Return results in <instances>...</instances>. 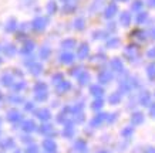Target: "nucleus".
Listing matches in <instances>:
<instances>
[{
    "label": "nucleus",
    "mask_w": 155,
    "mask_h": 153,
    "mask_svg": "<svg viewBox=\"0 0 155 153\" xmlns=\"http://www.w3.org/2000/svg\"><path fill=\"white\" fill-rule=\"evenodd\" d=\"M47 23H48L47 17L38 16V17H36V19L31 21V28H33L34 31H43L44 28L47 27Z\"/></svg>",
    "instance_id": "obj_1"
},
{
    "label": "nucleus",
    "mask_w": 155,
    "mask_h": 153,
    "mask_svg": "<svg viewBox=\"0 0 155 153\" xmlns=\"http://www.w3.org/2000/svg\"><path fill=\"white\" fill-rule=\"evenodd\" d=\"M124 54H125V57H127L130 61H135L137 58H138V56H140V50H138L135 46H128Z\"/></svg>",
    "instance_id": "obj_2"
},
{
    "label": "nucleus",
    "mask_w": 155,
    "mask_h": 153,
    "mask_svg": "<svg viewBox=\"0 0 155 153\" xmlns=\"http://www.w3.org/2000/svg\"><path fill=\"white\" fill-rule=\"evenodd\" d=\"M117 11H118L117 5L111 3V5L107 6V9H105V11H104V17H105V19H111V17H114V16L117 14Z\"/></svg>",
    "instance_id": "obj_3"
},
{
    "label": "nucleus",
    "mask_w": 155,
    "mask_h": 153,
    "mask_svg": "<svg viewBox=\"0 0 155 153\" xmlns=\"http://www.w3.org/2000/svg\"><path fill=\"white\" fill-rule=\"evenodd\" d=\"M90 54V48H88V44L87 43H83L80 46V48H78V53H77V56H78V58L80 60H84V58H87Z\"/></svg>",
    "instance_id": "obj_4"
},
{
    "label": "nucleus",
    "mask_w": 155,
    "mask_h": 153,
    "mask_svg": "<svg viewBox=\"0 0 155 153\" xmlns=\"http://www.w3.org/2000/svg\"><path fill=\"white\" fill-rule=\"evenodd\" d=\"M74 54L73 53H70V51H66V53H63L60 56V61L63 62V64H73L74 62Z\"/></svg>",
    "instance_id": "obj_5"
},
{
    "label": "nucleus",
    "mask_w": 155,
    "mask_h": 153,
    "mask_svg": "<svg viewBox=\"0 0 155 153\" xmlns=\"http://www.w3.org/2000/svg\"><path fill=\"white\" fill-rule=\"evenodd\" d=\"M111 79H113V74L110 71H101L98 74V82L101 84H108Z\"/></svg>",
    "instance_id": "obj_6"
},
{
    "label": "nucleus",
    "mask_w": 155,
    "mask_h": 153,
    "mask_svg": "<svg viewBox=\"0 0 155 153\" xmlns=\"http://www.w3.org/2000/svg\"><path fill=\"white\" fill-rule=\"evenodd\" d=\"M70 88H71L70 82H67V81H64V79H63L61 82H58V84L56 85V91H57L58 94H64V92H67V91H68Z\"/></svg>",
    "instance_id": "obj_7"
},
{
    "label": "nucleus",
    "mask_w": 155,
    "mask_h": 153,
    "mask_svg": "<svg viewBox=\"0 0 155 153\" xmlns=\"http://www.w3.org/2000/svg\"><path fill=\"white\" fill-rule=\"evenodd\" d=\"M43 146H44V149L47 150V153H53V152H56V143H54V140L51 139H46L44 142H43Z\"/></svg>",
    "instance_id": "obj_8"
},
{
    "label": "nucleus",
    "mask_w": 155,
    "mask_h": 153,
    "mask_svg": "<svg viewBox=\"0 0 155 153\" xmlns=\"http://www.w3.org/2000/svg\"><path fill=\"white\" fill-rule=\"evenodd\" d=\"M77 78H78V84L80 85H87L90 82V74L87 71H81L80 74L77 75Z\"/></svg>",
    "instance_id": "obj_9"
},
{
    "label": "nucleus",
    "mask_w": 155,
    "mask_h": 153,
    "mask_svg": "<svg viewBox=\"0 0 155 153\" xmlns=\"http://www.w3.org/2000/svg\"><path fill=\"white\" fill-rule=\"evenodd\" d=\"M28 68H30V72H31L33 75H38V74H41V72H43V65L38 64L37 61H34V62L30 65Z\"/></svg>",
    "instance_id": "obj_10"
},
{
    "label": "nucleus",
    "mask_w": 155,
    "mask_h": 153,
    "mask_svg": "<svg viewBox=\"0 0 155 153\" xmlns=\"http://www.w3.org/2000/svg\"><path fill=\"white\" fill-rule=\"evenodd\" d=\"M77 5H75V0H68L64 3V7H63V11L64 13H71V11H74Z\"/></svg>",
    "instance_id": "obj_11"
},
{
    "label": "nucleus",
    "mask_w": 155,
    "mask_h": 153,
    "mask_svg": "<svg viewBox=\"0 0 155 153\" xmlns=\"http://www.w3.org/2000/svg\"><path fill=\"white\" fill-rule=\"evenodd\" d=\"M2 84L5 87H12L14 84V79H13V74H5L2 77Z\"/></svg>",
    "instance_id": "obj_12"
},
{
    "label": "nucleus",
    "mask_w": 155,
    "mask_h": 153,
    "mask_svg": "<svg viewBox=\"0 0 155 153\" xmlns=\"http://www.w3.org/2000/svg\"><path fill=\"white\" fill-rule=\"evenodd\" d=\"M2 51H3L7 57H12L16 54V47H14L13 44H6V46L2 48Z\"/></svg>",
    "instance_id": "obj_13"
},
{
    "label": "nucleus",
    "mask_w": 155,
    "mask_h": 153,
    "mask_svg": "<svg viewBox=\"0 0 155 153\" xmlns=\"http://www.w3.org/2000/svg\"><path fill=\"white\" fill-rule=\"evenodd\" d=\"M34 50V43L30 41V40H27V41L23 44V48H21V53L23 54H30L31 51Z\"/></svg>",
    "instance_id": "obj_14"
},
{
    "label": "nucleus",
    "mask_w": 155,
    "mask_h": 153,
    "mask_svg": "<svg viewBox=\"0 0 155 153\" xmlns=\"http://www.w3.org/2000/svg\"><path fill=\"white\" fill-rule=\"evenodd\" d=\"M111 67H113V70L117 71V72H122V71H124V65H122L121 60H118V58L111 61Z\"/></svg>",
    "instance_id": "obj_15"
},
{
    "label": "nucleus",
    "mask_w": 155,
    "mask_h": 153,
    "mask_svg": "<svg viewBox=\"0 0 155 153\" xmlns=\"http://www.w3.org/2000/svg\"><path fill=\"white\" fill-rule=\"evenodd\" d=\"M61 47L67 51L71 50V48H74L75 47V40H73V38H67V40H64V41L61 43Z\"/></svg>",
    "instance_id": "obj_16"
},
{
    "label": "nucleus",
    "mask_w": 155,
    "mask_h": 153,
    "mask_svg": "<svg viewBox=\"0 0 155 153\" xmlns=\"http://www.w3.org/2000/svg\"><path fill=\"white\" fill-rule=\"evenodd\" d=\"M120 23H121L124 27L130 26V23H131V16H130V13H122L121 16H120Z\"/></svg>",
    "instance_id": "obj_17"
},
{
    "label": "nucleus",
    "mask_w": 155,
    "mask_h": 153,
    "mask_svg": "<svg viewBox=\"0 0 155 153\" xmlns=\"http://www.w3.org/2000/svg\"><path fill=\"white\" fill-rule=\"evenodd\" d=\"M7 119H9L10 122H17L21 119V115H20V112H17V111H10L9 113H7Z\"/></svg>",
    "instance_id": "obj_18"
},
{
    "label": "nucleus",
    "mask_w": 155,
    "mask_h": 153,
    "mask_svg": "<svg viewBox=\"0 0 155 153\" xmlns=\"http://www.w3.org/2000/svg\"><path fill=\"white\" fill-rule=\"evenodd\" d=\"M90 91H91V94L94 95V97L97 98H101L103 97V94H104V89L100 87V85H93L91 88H90Z\"/></svg>",
    "instance_id": "obj_19"
},
{
    "label": "nucleus",
    "mask_w": 155,
    "mask_h": 153,
    "mask_svg": "<svg viewBox=\"0 0 155 153\" xmlns=\"http://www.w3.org/2000/svg\"><path fill=\"white\" fill-rule=\"evenodd\" d=\"M36 116L40 118L41 121H47L48 118H50V112L47 109H38V111H36Z\"/></svg>",
    "instance_id": "obj_20"
},
{
    "label": "nucleus",
    "mask_w": 155,
    "mask_h": 153,
    "mask_svg": "<svg viewBox=\"0 0 155 153\" xmlns=\"http://www.w3.org/2000/svg\"><path fill=\"white\" fill-rule=\"evenodd\" d=\"M6 31L7 33H12V31H16V28H17V21L14 19H10L9 21H7V24H6Z\"/></svg>",
    "instance_id": "obj_21"
},
{
    "label": "nucleus",
    "mask_w": 155,
    "mask_h": 153,
    "mask_svg": "<svg viewBox=\"0 0 155 153\" xmlns=\"http://www.w3.org/2000/svg\"><path fill=\"white\" fill-rule=\"evenodd\" d=\"M38 130H40V133H43V135H54V130H53L51 125H41Z\"/></svg>",
    "instance_id": "obj_22"
},
{
    "label": "nucleus",
    "mask_w": 155,
    "mask_h": 153,
    "mask_svg": "<svg viewBox=\"0 0 155 153\" xmlns=\"http://www.w3.org/2000/svg\"><path fill=\"white\" fill-rule=\"evenodd\" d=\"M85 27V21L83 17H78V19H75L74 21V28L75 30H84Z\"/></svg>",
    "instance_id": "obj_23"
},
{
    "label": "nucleus",
    "mask_w": 155,
    "mask_h": 153,
    "mask_svg": "<svg viewBox=\"0 0 155 153\" xmlns=\"http://www.w3.org/2000/svg\"><path fill=\"white\" fill-rule=\"evenodd\" d=\"M21 128H23V130H26V132H31V130L36 129V123H34L33 121H27V122H24Z\"/></svg>",
    "instance_id": "obj_24"
},
{
    "label": "nucleus",
    "mask_w": 155,
    "mask_h": 153,
    "mask_svg": "<svg viewBox=\"0 0 155 153\" xmlns=\"http://www.w3.org/2000/svg\"><path fill=\"white\" fill-rule=\"evenodd\" d=\"M50 54H51L50 48H48V47H43L41 50H40V54H38V56H40L41 60H47L48 57H50Z\"/></svg>",
    "instance_id": "obj_25"
},
{
    "label": "nucleus",
    "mask_w": 155,
    "mask_h": 153,
    "mask_svg": "<svg viewBox=\"0 0 155 153\" xmlns=\"http://www.w3.org/2000/svg\"><path fill=\"white\" fill-rule=\"evenodd\" d=\"M75 150H78V152H85L87 150V145H85L84 140H77L74 145Z\"/></svg>",
    "instance_id": "obj_26"
},
{
    "label": "nucleus",
    "mask_w": 155,
    "mask_h": 153,
    "mask_svg": "<svg viewBox=\"0 0 155 153\" xmlns=\"http://www.w3.org/2000/svg\"><path fill=\"white\" fill-rule=\"evenodd\" d=\"M105 118H107V115H104V113H100V115H97V118H94V119H93L91 125H93V126L100 125V123H101V122H103Z\"/></svg>",
    "instance_id": "obj_27"
},
{
    "label": "nucleus",
    "mask_w": 155,
    "mask_h": 153,
    "mask_svg": "<svg viewBox=\"0 0 155 153\" xmlns=\"http://www.w3.org/2000/svg\"><path fill=\"white\" fill-rule=\"evenodd\" d=\"M132 38H134V40H137V41H144V40H145V33L135 31L134 34H132Z\"/></svg>",
    "instance_id": "obj_28"
},
{
    "label": "nucleus",
    "mask_w": 155,
    "mask_h": 153,
    "mask_svg": "<svg viewBox=\"0 0 155 153\" xmlns=\"http://www.w3.org/2000/svg\"><path fill=\"white\" fill-rule=\"evenodd\" d=\"M47 11H48V14H54V13H56V11H57V3H56V2H48Z\"/></svg>",
    "instance_id": "obj_29"
},
{
    "label": "nucleus",
    "mask_w": 155,
    "mask_h": 153,
    "mask_svg": "<svg viewBox=\"0 0 155 153\" xmlns=\"http://www.w3.org/2000/svg\"><path fill=\"white\" fill-rule=\"evenodd\" d=\"M118 44H120V40H118L117 37L110 38V40L107 41V48H114V47H117Z\"/></svg>",
    "instance_id": "obj_30"
},
{
    "label": "nucleus",
    "mask_w": 155,
    "mask_h": 153,
    "mask_svg": "<svg viewBox=\"0 0 155 153\" xmlns=\"http://www.w3.org/2000/svg\"><path fill=\"white\" fill-rule=\"evenodd\" d=\"M63 135H64L66 138H71V136L74 135V129H73V126L67 123V126H66V129H64V132H63Z\"/></svg>",
    "instance_id": "obj_31"
},
{
    "label": "nucleus",
    "mask_w": 155,
    "mask_h": 153,
    "mask_svg": "<svg viewBox=\"0 0 155 153\" xmlns=\"http://www.w3.org/2000/svg\"><path fill=\"white\" fill-rule=\"evenodd\" d=\"M36 99L37 101H46L47 99V91H38V92H36Z\"/></svg>",
    "instance_id": "obj_32"
},
{
    "label": "nucleus",
    "mask_w": 155,
    "mask_h": 153,
    "mask_svg": "<svg viewBox=\"0 0 155 153\" xmlns=\"http://www.w3.org/2000/svg\"><path fill=\"white\" fill-rule=\"evenodd\" d=\"M131 122L134 125H138V123H141L142 122V113H134L131 118Z\"/></svg>",
    "instance_id": "obj_33"
},
{
    "label": "nucleus",
    "mask_w": 155,
    "mask_h": 153,
    "mask_svg": "<svg viewBox=\"0 0 155 153\" xmlns=\"http://www.w3.org/2000/svg\"><path fill=\"white\" fill-rule=\"evenodd\" d=\"M34 91L36 92H38V91H47V85L44 82H37L34 85Z\"/></svg>",
    "instance_id": "obj_34"
},
{
    "label": "nucleus",
    "mask_w": 155,
    "mask_h": 153,
    "mask_svg": "<svg viewBox=\"0 0 155 153\" xmlns=\"http://www.w3.org/2000/svg\"><path fill=\"white\" fill-rule=\"evenodd\" d=\"M147 70H148V77H150V78H155V62L148 65Z\"/></svg>",
    "instance_id": "obj_35"
},
{
    "label": "nucleus",
    "mask_w": 155,
    "mask_h": 153,
    "mask_svg": "<svg viewBox=\"0 0 155 153\" xmlns=\"http://www.w3.org/2000/svg\"><path fill=\"white\" fill-rule=\"evenodd\" d=\"M63 81V74H54L53 75V84L54 85H57L58 82H61Z\"/></svg>",
    "instance_id": "obj_36"
},
{
    "label": "nucleus",
    "mask_w": 155,
    "mask_h": 153,
    "mask_svg": "<svg viewBox=\"0 0 155 153\" xmlns=\"http://www.w3.org/2000/svg\"><path fill=\"white\" fill-rule=\"evenodd\" d=\"M147 17H148V14L147 13H140L138 14V17H137V23H144L147 20Z\"/></svg>",
    "instance_id": "obj_37"
},
{
    "label": "nucleus",
    "mask_w": 155,
    "mask_h": 153,
    "mask_svg": "<svg viewBox=\"0 0 155 153\" xmlns=\"http://www.w3.org/2000/svg\"><path fill=\"white\" fill-rule=\"evenodd\" d=\"M12 87H13L16 91H20V89H23L24 87H26V84H24V81H20V82H17V84H13Z\"/></svg>",
    "instance_id": "obj_38"
},
{
    "label": "nucleus",
    "mask_w": 155,
    "mask_h": 153,
    "mask_svg": "<svg viewBox=\"0 0 155 153\" xmlns=\"http://www.w3.org/2000/svg\"><path fill=\"white\" fill-rule=\"evenodd\" d=\"M120 98H121V95H120V94H113V95H111V97H110V102H111V104H115V102H118L120 101Z\"/></svg>",
    "instance_id": "obj_39"
},
{
    "label": "nucleus",
    "mask_w": 155,
    "mask_h": 153,
    "mask_svg": "<svg viewBox=\"0 0 155 153\" xmlns=\"http://www.w3.org/2000/svg\"><path fill=\"white\" fill-rule=\"evenodd\" d=\"M13 140L12 139H7V140H5V142H2V148H12V146H13Z\"/></svg>",
    "instance_id": "obj_40"
},
{
    "label": "nucleus",
    "mask_w": 155,
    "mask_h": 153,
    "mask_svg": "<svg viewBox=\"0 0 155 153\" xmlns=\"http://www.w3.org/2000/svg\"><path fill=\"white\" fill-rule=\"evenodd\" d=\"M103 107V99H97V101H94V104H93V108L94 109H100V108Z\"/></svg>",
    "instance_id": "obj_41"
},
{
    "label": "nucleus",
    "mask_w": 155,
    "mask_h": 153,
    "mask_svg": "<svg viewBox=\"0 0 155 153\" xmlns=\"http://www.w3.org/2000/svg\"><path fill=\"white\" fill-rule=\"evenodd\" d=\"M142 7V3L140 2V0H137V2H134V5H132V10H140Z\"/></svg>",
    "instance_id": "obj_42"
},
{
    "label": "nucleus",
    "mask_w": 155,
    "mask_h": 153,
    "mask_svg": "<svg viewBox=\"0 0 155 153\" xmlns=\"http://www.w3.org/2000/svg\"><path fill=\"white\" fill-rule=\"evenodd\" d=\"M148 101H150V95H148V94H144V95H142V98H141V102L142 104H148Z\"/></svg>",
    "instance_id": "obj_43"
},
{
    "label": "nucleus",
    "mask_w": 155,
    "mask_h": 153,
    "mask_svg": "<svg viewBox=\"0 0 155 153\" xmlns=\"http://www.w3.org/2000/svg\"><path fill=\"white\" fill-rule=\"evenodd\" d=\"M105 36V33L104 31H95L94 33V38H103Z\"/></svg>",
    "instance_id": "obj_44"
},
{
    "label": "nucleus",
    "mask_w": 155,
    "mask_h": 153,
    "mask_svg": "<svg viewBox=\"0 0 155 153\" xmlns=\"http://www.w3.org/2000/svg\"><path fill=\"white\" fill-rule=\"evenodd\" d=\"M33 62H34V58H33V57H28L27 60L24 61V65H27V67H30V65L33 64Z\"/></svg>",
    "instance_id": "obj_45"
},
{
    "label": "nucleus",
    "mask_w": 155,
    "mask_h": 153,
    "mask_svg": "<svg viewBox=\"0 0 155 153\" xmlns=\"http://www.w3.org/2000/svg\"><path fill=\"white\" fill-rule=\"evenodd\" d=\"M81 71H83V70H81V68H78V67H77V68H74V70H71V75H75V77H77V75L80 74Z\"/></svg>",
    "instance_id": "obj_46"
},
{
    "label": "nucleus",
    "mask_w": 155,
    "mask_h": 153,
    "mask_svg": "<svg viewBox=\"0 0 155 153\" xmlns=\"http://www.w3.org/2000/svg\"><path fill=\"white\" fill-rule=\"evenodd\" d=\"M9 99H10L12 102H21V101H23V99H21L20 97H10Z\"/></svg>",
    "instance_id": "obj_47"
},
{
    "label": "nucleus",
    "mask_w": 155,
    "mask_h": 153,
    "mask_svg": "<svg viewBox=\"0 0 155 153\" xmlns=\"http://www.w3.org/2000/svg\"><path fill=\"white\" fill-rule=\"evenodd\" d=\"M148 57H150V58H155V47L148 51Z\"/></svg>",
    "instance_id": "obj_48"
},
{
    "label": "nucleus",
    "mask_w": 155,
    "mask_h": 153,
    "mask_svg": "<svg viewBox=\"0 0 155 153\" xmlns=\"http://www.w3.org/2000/svg\"><path fill=\"white\" fill-rule=\"evenodd\" d=\"M27 152L28 153H37V148H36V146H30V148L27 149Z\"/></svg>",
    "instance_id": "obj_49"
},
{
    "label": "nucleus",
    "mask_w": 155,
    "mask_h": 153,
    "mask_svg": "<svg viewBox=\"0 0 155 153\" xmlns=\"http://www.w3.org/2000/svg\"><path fill=\"white\" fill-rule=\"evenodd\" d=\"M26 109H27V111H31V109H33V104H30V102L26 104Z\"/></svg>",
    "instance_id": "obj_50"
},
{
    "label": "nucleus",
    "mask_w": 155,
    "mask_h": 153,
    "mask_svg": "<svg viewBox=\"0 0 155 153\" xmlns=\"http://www.w3.org/2000/svg\"><path fill=\"white\" fill-rule=\"evenodd\" d=\"M148 5L152 7V6H155V0H148Z\"/></svg>",
    "instance_id": "obj_51"
},
{
    "label": "nucleus",
    "mask_w": 155,
    "mask_h": 153,
    "mask_svg": "<svg viewBox=\"0 0 155 153\" xmlns=\"http://www.w3.org/2000/svg\"><path fill=\"white\" fill-rule=\"evenodd\" d=\"M151 36H152V38H155V28L154 30H151Z\"/></svg>",
    "instance_id": "obj_52"
},
{
    "label": "nucleus",
    "mask_w": 155,
    "mask_h": 153,
    "mask_svg": "<svg viewBox=\"0 0 155 153\" xmlns=\"http://www.w3.org/2000/svg\"><path fill=\"white\" fill-rule=\"evenodd\" d=\"M147 153H155V149H150V150H148Z\"/></svg>",
    "instance_id": "obj_53"
},
{
    "label": "nucleus",
    "mask_w": 155,
    "mask_h": 153,
    "mask_svg": "<svg viewBox=\"0 0 155 153\" xmlns=\"http://www.w3.org/2000/svg\"><path fill=\"white\" fill-rule=\"evenodd\" d=\"M61 2H63V3H66V2H68V0H61Z\"/></svg>",
    "instance_id": "obj_54"
},
{
    "label": "nucleus",
    "mask_w": 155,
    "mask_h": 153,
    "mask_svg": "<svg viewBox=\"0 0 155 153\" xmlns=\"http://www.w3.org/2000/svg\"><path fill=\"white\" fill-rule=\"evenodd\" d=\"M118 2H125V0H118Z\"/></svg>",
    "instance_id": "obj_55"
},
{
    "label": "nucleus",
    "mask_w": 155,
    "mask_h": 153,
    "mask_svg": "<svg viewBox=\"0 0 155 153\" xmlns=\"http://www.w3.org/2000/svg\"><path fill=\"white\" fill-rule=\"evenodd\" d=\"M0 64H2V58H0Z\"/></svg>",
    "instance_id": "obj_56"
},
{
    "label": "nucleus",
    "mask_w": 155,
    "mask_h": 153,
    "mask_svg": "<svg viewBox=\"0 0 155 153\" xmlns=\"http://www.w3.org/2000/svg\"><path fill=\"white\" fill-rule=\"evenodd\" d=\"M16 153H20V152H19V150H17V152H16Z\"/></svg>",
    "instance_id": "obj_57"
},
{
    "label": "nucleus",
    "mask_w": 155,
    "mask_h": 153,
    "mask_svg": "<svg viewBox=\"0 0 155 153\" xmlns=\"http://www.w3.org/2000/svg\"><path fill=\"white\" fill-rule=\"evenodd\" d=\"M101 153H107V152H101Z\"/></svg>",
    "instance_id": "obj_58"
},
{
    "label": "nucleus",
    "mask_w": 155,
    "mask_h": 153,
    "mask_svg": "<svg viewBox=\"0 0 155 153\" xmlns=\"http://www.w3.org/2000/svg\"><path fill=\"white\" fill-rule=\"evenodd\" d=\"M0 98H2V97H0Z\"/></svg>",
    "instance_id": "obj_59"
}]
</instances>
